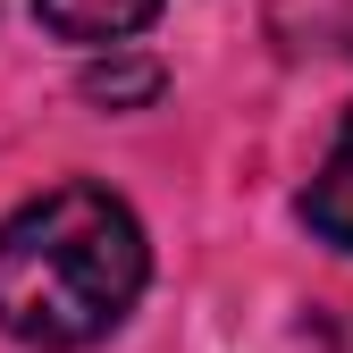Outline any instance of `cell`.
Returning a JSON list of instances; mask_svg holds the SVG:
<instances>
[{
    "label": "cell",
    "mask_w": 353,
    "mask_h": 353,
    "mask_svg": "<svg viewBox=\"0 0 353 353\" xmlns=\"http://www.w3.org/2000/svg\"><path fill=\"white\" fill-rule=\"evenodd\" d=\"M152 278L143 228L110 185H51L0 219V328L42 353L101 345Z\"/></svg>",
    "instance_id": "6da1fadb"
},
{
    "label": "cell",
    "mask_w": 353,
    "mask_h": 353,
    "mask_svg": "<svg viewBox=\"0 0 353 353\" xmlns=\"http://www.w3.org/2000/svg\"><path fill=\"white\" fill-rule=\"evenodd\" d=\"M84 93L110 101V110H118V101H152V93H160V68H143V59H135V68H93Z\"/></svg>",
    "instance_id": "277c9868"
},
{
    "label": "cell",
    "mask_w": 353,
    "mask_h": 353,
    "mask_svg": "<svg viewBox=\"0 0 353 353\" xmlns=\"http://www.w3.org/2000/svg\"><path fill=\"white\" fill-rule=\"evenodd\" d=\"M303 219H312L320 244L353 252V110H345L336 143H328V160H320V176H312V194H303Z\"/></svg>",
    "instance_id": "3957f363"
},
{
    "label": "cell",
    "mask_w": 353,
    "mask_h": 353,
    "mask_svg": "<svg viewBox=\"0 0 353 353\" xmlns=\"http://www.w3.org/2000/svg\"><path fill=\"white\" fill-rule=\"evenodd\" d=\"M34 17L51 26L59 42H84V51H118V42H135L152 17H160V0H34Z\"/></svg>",
    "instance_id": "7a4b0ae2"
}]
</instances>
